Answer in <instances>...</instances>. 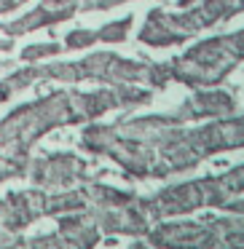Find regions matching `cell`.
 <instances>
[{"label":"cell","instance_id":"6da1fadb","mask_svg":"<svg viewBox=\"0 0 244 249\" xmlns=\"http://www.w3.org/2000/svg\"><path fill=\"white\" fill-rule=\"evenodd\" d=\"M244 59V33L233 30L228 35H212V38L196 43L185 54L167 62L169 81L185 83L190 89H212L223 83Z\"/></svg>","mask_w":244,"mask_h":249},{"label":"cell","instance_id":"7a4b0ae2","mask_svg":"<svg viewBox=\"0 0 244 249\" xmlns=\"http://www.w3.org/2000/svg\"><path fill=\"white\" fill-rule=\"evenodd\" d=\"M239 14H242V0H199L196 6L183 8L180 14L153 8L145 17V24L137 33V38L140 43L153 49H169V46L185 43L199 30L212 27L217 22H228Z\"/></svg>","mask_w":244,"mask_h":249},{"label":"cell","instance_id":"3957f363","mask_svg":"<svg viewBox=\"0 0 244 249\" xmlns=\"http://www.w3.org/2000/svg\"><path fill=\"white\" fill-rule=\"evenodd\" d=\"M75 81H97L110 86H124V83H145L148 81V59L134 62L113 54V51H94L75 62Z\"/></svg>","mask_w":244,"mask_h":249},{"label":"cell","instance_id":"277c9868","mask_svg":"<svg viewBox=\"0 0 244 249\" xmlns=\"http://www.w3.org/2000/svg\"><path fill=\"white\" fill-rule=\"evenodd\" d=\"M78 14V0H40V6L33 8L30 14L14 19V22L0 24V30L8 35V38H19V35H27L33 30H43L51 24L67 22Z\"/></svg>","mask_w":244,"mask_h":249},{"label":"cell","instance_id":"5b68a950","mask_svg":"<svg viewBox=\"0 0 244 249\" xmlns=\"http://www.w3.org/2000/svg\"><path fill=\"white\" fill-rule=\"evenodd\" d=\"M233 110V97L228 91H199L188 105H183V113L193 115H225Z\"/></svg>","mask_w":244,"mask_h":249},{"label":"cell","instance_id":"8992f818","mask_svg":"<svg viewBox=\"0 0 244 249\" xmlns=\"http://www.w3.org/2000/svg\"><path fill=\"white\" fill-rule=\"evenodd\" d=\"M131 24H134V17H124V19H115V22H108L105 27L97 30V40H102V43H124L129 38Z\"/></svg>","mask_w":244,"mask_h":249},{"label":"cell","instance_id":"52a82bcc","mask_svg":"<svg viewBox=\"0 0 244 249\" xmlns=\"http://www.w3.org/2000/svg\"><path fill=\"white\" fill-rule=\"evenodd\" d=\"M62 51V46L56 43V40H49V43H33L27 46V49H22V54H19V59L22 62H40V59H49V56H56Z\"/></svg>","mask_w":244,"mask_h":249},{"label":"cell","instance_id":"ba28073f","mask_svg":"<svg viewBox=\"0 0 244 249\" xmlns=\"http://www.w3.org/2000/svg\"><path fill=\"white\" fill-rule=\"evenodd\" d=\"M94 43H97V33H94V30H73V33L65 38V46H67L70 51L92 49Z\"/></svg>","mask_w":244,"mask_h":249},{"label":"cell","instance_id":"9c48e42d","mask_svg":"<svg viewBox=\"0 0 244 249\" xmlns=\"http://www.w3.org/2000/svg\"><path fill=\"white\" fill-rule=\"evenodd\" d=\"M126 0H78V11H108Z\"/></svg>","mask_w":244,"mask_h":249},{"label":"cell","instance_id":"30bf717a","mask_svg":"<svg viewBox=\"0 0 244 249\" xmlns=\"http://www.w3.org/2000/svg\"><path fill=\"white\" fill-rule=\"evenodd\" d=\"M27 0H0V14H6V11H14V8L24 6Z\"/></svg>","mask_w":244,"mask_h":249},{"label":"cell","instance_id":"8fae6325","mask_svg":"<svg viewBox=\"0 0 244 249\" xmlns=\"http://www.w3.org/2000/svg\"><path fill=\"white\" fill-rule=\"evenodd\" d=\"M11 46H14L11 38H0V51H11Z\"/></svg>","mask_w":244,"mask_h":249},{"label":"cell","instance_id":"7c38bea8","mask_svg":"<svg viewBox=\"0 0 244 249\" xmlns=\"http://www.w3.org/2000/svg\"><path fill=\"white\" fill-rule=\"evenodd\" d=\"M199 0H177V8H190V6H196Z\"/></svg>","mask_w":244,"mask_h":249}]
</instances>
